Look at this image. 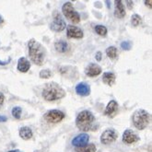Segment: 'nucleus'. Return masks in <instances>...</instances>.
<instances>
[{
	"label": "nucleus",
	"instance_id": "0eeeda50",
	"mask_svg": "<svg viewBox=\"0 0 152 152\" xmlns=\"http://www.w3.org/2000/svg\"><path fill=\"white\" fill-rule=\"evenodd\" d=\"M65 113L60 110H50L44 114V119L48 123L57 124L65 118Z\"/></svg>",
	"mask_w": 152,
	"mask_h": 152
},
{
	"label": "nucleus",
	"instance_id": "39448f33",
	"mask_svg": "<svg viewBox=\"0 0 152 152\" xmlns=\"http://www.w3.org/2000/svg\"><path fill=\"white\" fill-rule=\"evenodd\" d=\"M62 12H63L66 19H68L71 22L78 23L80 21V16L76 11L71 2H66L63 5V7H62Z\"/></svg>",
	"mask_w": 152,
	"mask_h": 152
},
{
	"label": "nucleus",
	"instance_id": "20e7f679",
	"mask_svg": "<svg viewBox=\"0 0 152 152\" xmlns=\"http://www.w3.org/2000/svg\"><path fill=\"white\" fill-rule=\"evenodd\" d=\"M133 124L135 127L138 130H143L145 129L150 123L151 116L149 113H148L146 110L139 109L137 110L135 113H133Z\"/></svg>",
	"mask_w": 152,
	"mask_h": 152
},
{
	"label": "nucleus",
	"instance_id": "a878e982",
	"mask_svg": "<svg viewBox=\"0 0 152 152\" xmlns=\"http://www.w3.org/2000/svg\"><path fill=\"white\" fill-rule=\"evenodd\" d=\"M121 47H122V49H124V50L129 51V50L132 48V43H131V42H129V41L123 42L121 43Z\"/></svg>",
	"mask_w": 152,
	"mask_h": 152
},
{
	"label": "nucleus",
	"instance_id": "dca6fc26",
	"mask_svg": "<svg viewBox=\"0 0 152 152\" xmlns=\"http://www.w3.org/2000/svg\"><path fill=\"white\" fill-rule=\"evenodd\" d=\"M30 68H31L30 61L25 57H20L19 61H18V70H19L20 72L26 73V72H28Z\"/></svg>",
	"mask_w": 152,
	"mask_h": 152
},
{
	"label": "nucleus",
	"instance_id": "b1692460",
	"mask_svg": "<svg viewBox=\"0 0 152 152\" xmlns=\"http://www.w3.org/2000/svg\"><path fill=\"white\" fill-rule=\"evenodd\" d=\"M21 113H22V109L20 108V106H16L12 109L11 111V113L13 115V117L15 119H20V116H21Z\"/></svg>",
	"mask_w": 152,
	"mask_h": 152
},
{
	"label": "nucleus",
	"instance_id": "6e6552de",
	"mask_svg": "<svg viewBox=\"0 0 152 152\" xmlns=\"http://www.w3.org/2000/svg\"><path fill=\"white\" fill-rule=\"evenodd\" d=\"M118 137V134L114 129L108 128L106 129L101 136V142L103 145H109L111 143L114 142Z\"/></svg>",
	"mask_w": 152,
	"mask_h": 152
},
{
	"label": "nucleus",
	"instance_id": "c756f323",
	"mask_svg": "<svg viewBox=\"0 0 152 152\" xmlns=\"http://www.w3.org/2000/svg\"><path fill=\"white\" fill-rule=\"evenodd\" d=\"M126 3L127 4V7L129 8V10H132L133 7H134V2L133 1H126Z\"/></svg>",
	"mask_w": 152,
	"mask_h": 152
},
{
	"label": "nucleus",
	"instance_id": "f3484780",
	"mask_svg": "<svg viewBox=\"0 0 152 152\" xmlns=\"http://www.w3.org/2000/svg\"><path fill=\"white\" fill-rule=\"evenodd\" d=\"M20 137L24 139V140H29L33 136V133L32 130L29 127V126H23L20 129Z\"/></svg>",
	"mask_w": 152,
	"mask_h": 152
},
{
	"label": "nucleus",
	"instance_id": "5701e85b",
	"mask_svg": "<svg viewBox=\"0 0 152 152\" xmlns=\"http://www.w3.org/2000/svg\"><path fill=\"white\" fill-rule=\"evenodd\" d=\"M131 23L134 27H137L142 23V18L137 15V14H134L131 17Z\"/></svg>",
	"mask_w": 152,
	"mask_h": 152
},
{
	"label": "nucleus",
	"instance_id": "f257e3e1",
	"mask_svg": "<svg viewBox=\"0 0 152 152\" xmlns=\"http://www.w3.org/2000/svg\"><path fill=\"white\" fill-rule=\"evenodd\" d=\"M28 48H29V56L31 57V60L35 65L42 66L46 56L45 48L35 39H31L28 42Z\"/></svg>",
	"mask_w": 152,
	"mask_h": 152
},
{
	"label": "nucleus",
	"instance_id": "7c9ffc66",
	"mask_svg": "<svg viewBox=\"0 0 152 152\" xmlns=\"http://www.w3.org/2000/svg\"><path fill=\"white\" fill-rule=\"evenodd\" d=\"M7 121V118L4 115H0V123H5Z\"/></svg>",
	"mask_w": 152,
	"mask_h": 152
},
{
	"label": "nucleus",
	"instance_id": "6ab92c4d",
	"mask_svg": "<svg viewBox=\"0 0 152 152\" xmlns=\"http://www.w3.org/2000/svg\"><path fill=\"white\" fill-rule=\"evenodd\" d=\"M55 47L59 53H66L68 50V44L65 41H58L55 43Z\"/></svg>",
	"mask_w": 152,
	"mask_h": 152
},
{
	"label": "nucleus",
	"instance_id": "9d476101",
	"mask_svg": "<svg viewBox=\"0 0 152 152\" xmlns=\"http://www.w3.org/2000/svg\"><path fill=\"white\" fill-rule=\"evenodd\" d=\"M119 111V105L115 101L112 100L109 102V103L107 104L105 111H104V115L108 116L110 118H113L114 116L117 114Z\"/></svg>",
	"mask_w": 152,
	"mask_h": 152
},
{
	"label": "nucleus",
	"instance_id": "a211bd4d",
	"mask_svg": "<svg viewBox=\"0 0 152 152\" xmlns=\"http://www.w3.org/2000/svg\"><path fill=\"white\" fill-rule=\"evenodd\" d=\"M115 79L116 77L113 73L112 72H105L103 73L102 76V81L104 84L108 85V86H113L115 83Z\"/></svg>",
	"mask_w": 152,
	"mask_h": 152
},
{
	"label": "nucleus",
	"instance_id": "393cba45",
	"mask_svg": "<svg viewBox=\"0 0 152 152\" xmlns=\"http://www.w3.org/2000/svg\"><path fill=\"white\" fill-rule=\"evenodd\" d=\"M52 71L50 69H43L40 72V77L41 78H49L52 77Z\"/></svg>",
	"mask_w": 152,
	"mask_h": 152
},
{
	"label": "nucleus",
	"instance_id": "c85d7f7f",
	"mask_svg": "<svg viewBox=\"0 0 152 152\" xmlns=\"http://www.w3.org/2000/svg\"><path fill=\"white\" fill-rule=\"evenodd\" d=\"M10 61H11V58H8L7 61H1V60H0V66H6L7 64H10Z\"/></svg>",
	"mask_w": 152,
	"mask_h": 152
},
{
	"label": "nucleus",
	"instance_id": "9b49d317",
	"mask_svg": "<svg viewBox=\"0 0 152 152\" xmlns=\"http://www.w3.org/2000/svg\"><path fill=\"white\" fill-rule=\"evenodd\" d=\"M123 142L126 144H133L139 140V137L137 134L131 129H126L123 134Z\"/></svg>",
	"mask_w": 152,
	"mask_h": 152
},
{
	"label": "nucleus",
	"instance_id": "2eb2a0df",
	"mask_svg": "<svg viewBox=\"0 0 152 152\" xmlns=\"http://www.w3.org/2000/svg\"><path fill=\"white\" fill-rule=\"evenodd\" d=\"M76 92L79 96L86 97V96H88L89 93H91V88H89V86L88 84H86L84 82L78 83L76 86Z\"/></svg>",
	"mask_w": 152,
	"mask_h": 152
},
{
	"label": "nucleus",
	"instance_id": "72a5a7b5",
	"mask_svg": "<svg viewBox=\"0 0 152 152\" xmlns=\"http://www.w3.org/2000/svg\"><path fill=\"white\" fill-rule=\"evenodd\" d=\"M8 152H21L20 150L19 149H14V150H10V151H8Z\"/></svg>",
	"mask_w": 152,
	"mask_h": 152
},
{
	"label": "nucleus",
	"instance_id": "ddd939ff",
	"mask_svg": "<svg viewBox=\"0 0 152 152\" xmlns=\"http://www.w3.org/2000/svg\"><path fill=\"white\" fill-rule=\"evenodd\" d=\"M102 73V67L94 63H91L88 66H87V67L85 68V74L88 77H97L99 76Z\"/></svg>",
	"mask_w": 152,
	"mask_h": 152
},
{
	"label": "nucleus",
	"instance_id": "4468645a",
	"mask_svg": "<svg viewBox=\"0 0 152 152\" xmlns=\"http://www.w3.org/2000/svg\"><path fill=\"white\" fill-rule=\"evenodd\" d=\"M114 16L118 19H123L126 16V10H124V6L123 5V2L120 0H116L114 1Z\"/></svg>",
	"mask_w": 152,
	"mask_h": 152
},
{
	"label": "nucleus",
	"instance_id": "aec40b11",
	"mask_svg": "<svg viewBox=\"0 0 152 152\" xmlns=\"http://www.w3.org/2000/svg\"><path fill=\"white\" fill-rule=\"evenodd\" d=\"M96 146L94 144H88L80 148H77L76 151L77 152H96Z\"/></svg>",
	"mask_w": 152,
	"mask_h": 152
},
{
	"label": "nucleus",
	"instance_id": "f8f14e48",
	"mask_svg": "<svg viewBox=\"0 0 152 152\" xmlns=\"http://www.w3.org/2000/svg\"><path fill=\"white\" fill-rule=\"evenodd\" d=\"M89 141V137L88 134L83 133V134H79L76 137L73 138L72 140V145L77 147V148H80L86 146Z\"/></svg>",
	"mask_w": 152,
	"mask_h": 152
},
{
	"label": "nucleus",
	"instance_id": "7ed1b4c3",
	"mask_svg": "<svg viewBox=\"0 0 152 152\" xmlns=\"http://www.w3.org/2000/svg\"><path fill=\"white\" fill-rule=\"evenodd\" d=\"M95 117L91 112L89 111H82L78 113L76 119V126L77 127L84 132L88 131H94L95 129Z\"/></svg>",
	"mask_w": 152,
	"mask_h": 152
},
{
	"label": "nucleus",
	"instance_id": "2f4dec72",
	"mask_svg": "<svg viewBox=\"0 0 152 152\" xmlns=\"http://www.w3.org/2000/svg\"><path fill=\"white\" fill-rule=\"evenodd\" d=\"M145 4H146L147 6H148L150 8L152 7V5H151V4H152V1H151V0H148V1H145Z\"/></svg>",
	"mask_w": 152,
	"mask_h": 152
},
{
	"label": "nucleus",
	"instance_id": "1a4fd4ad",
	"mask_svg": "<svg viewBox=\"0 0 152 152\" xmlns=\"http://www.w3.org/2000/svg\"><path fill=\"white\" fill-rule=\"evenodd\" d=\"M67 37L70 39H81L83 38V31L77 26L68 25L66 29Z\"/></svg>",
	"mask_w": 152,
	"mask_h": 152
},
{
	"label": "nucleus",
	"instance_id": "bb28decb",
	"mask_svg": "<svg viewBox=\"0 0 152 152\" xmlns=\"http://www.w3.org/2000/svg\"><path fill=\"white\" fill-rule=\"evenodd\" d=\"M95 58L97 61H101L102 60V52H97L96 55H95Z\"/></svg>",
	"mask_w": 152,
	"mask_h": 152
},
{
	"label": "nucleus",
	"instance_id": "f704fd0d",
	"mask_svg": "<svg viewBox=\"0 0 152 152\" xmlns=\"http://www.w3.org/2000/svg\"><path fill=\"white\" fill-rule=\"evenodd\" d=\"M34 152H41V151H39V150H35Z\"/></svg>",
	"mask_w": 152,
	"mask_h": 152
},
{
	"label": "nucleus",
	"instance_id": "473e14b6",
	"mask_svg": "<svg viewBox=\"0 0 152 152\" xmlns=\"http://www.w3.org/2000/svg\"><path fill=\"white\" fill-rule=\"evenodd\" d=\"M3 22H4V19H3V17L0 15V25H1Z\"/></svg>",
	"mask_w": 152,
	"mask_h": 152
},
{
	"label": "nucleus",
	"instance_id": "4be33fe9",
	"mask_svg": "<svg viewBox=\"0 0 152 152\" xmlns=\"http://www.w3.org/2000/svg\"><path fill=\"white\" fill-rule=\"evenodd\" d=\"M95 31L100 35V36H106L107 35V28L103 25H96L95 27Z\"/></svg>",
	"mask_w": 152,
	"mask_h": 152
},
{
	"label": "nucleus",
	"instance_id": "412c9836",
	"mask_svg": "<svg viewBox=\"0 0 152 152\" xmlns=\"http://www.w3.org/2000/svg\"><path fill=\"white\" fill-rule=\"evenodd\" d=\"M106 55L109 58L111 59H115L118 56V52H117V48L115 46H109L106 49Z\"/></svg>",
	"mask_w": 152,
	"mask_h": 152
},
{
	"label": "nucleus",
	"instance_id": "423d86ee",
	"mask_svg": "<svg viewBox=\"0 0 152 152\" xmlns=\"http://www.w3.org/2000/svg\"><path fill=\"white\" fill-rule=\"evenodd\" d=\"M66 24L65 20H63V18H62V16L57 11H56L53 13V20L50 25V29L53 31L59 32V31H64L66 29Z\"/></svg>",
	"mask_w": 152,
	"mask_h": 152
},
{
	"label": "nucleus",
	"instance_id": "cd10ccee",
	"mask_svg": "<svg viewBox=\"0 0 152 152\" xmlns=\"http://www.w3.org/2000/svg\"><path fill=\"white\" fill-rule=\"evenodd\" d=\"M4 102H5V96L2 92H0V107L3 105Z\"/></svg>",
	"mask_w": 152,
	"mask_h": 152
},
{
	"label": "nucleus",
	"instance_id": "f03ea898",
	"mask_svg": "<svg viewBox=\"0 0 152 152\" xmlns=\"http://www.w3.org/2000/svg\"><path fill=\"white\" fill-rule=\"evenodd\" d=\"M42 95L45 101L53 102L64 98L66 96V91L59 84L56 82H50L44 85Z\"/></svg>",
	"mask_w": 152,
	"mask_h": 152
}]
</instances>
